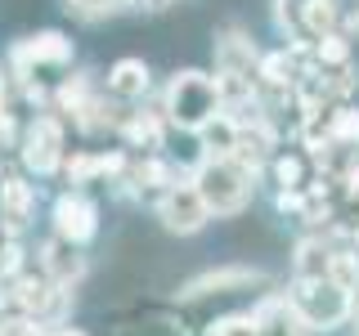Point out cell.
Masks as SVG:
<instances>
[{
	"label": "cell",
	"instance_id": "cell-1",
	"mask_svg": "<svg viewBox=\"0 0 359 336\" xmlns=\"http://www.w3.org/2000/svg\"><path fill=\"white\" fill-rule=\"evenodd\" d=\"M76 59V45L63 31H32V36H18L9 45V81H14L32 104H45L63 81L67 67Z\"/></svg>",
	"mask_w": 359,
	"mask_h": 336
},
{
	"label": "cell",
	"instance_id": "cell-2",
	"mask_svg": "<svg viewBox=\"0 0 359 336\" xmlns=\"http://www.w3.org/2000/svg\"><path fill=\"white\" fill-rule=\"evenodd\" d=\"M224 104H220V85L216 76L198 72V67H180L171 72V81L162 90V121L166 130H184V134H198L211 117H220Z\"/></svg>",
	"mask_w": 359,
	"mask_h": 336
},
{
	"label": "cell",
	"instance_id": "cell-3",
	"mask_svg": "<svg viewBox=\"0 0 359 336\" xmlns=\"http://www.w3.org/2000/svg\"><path fill=\"white\" fill-rule=\"evenodd\" d=\"M189 184L198 188V197L207 202L211 216H224V220L243 216L247 202L256 197V175L238 166L233 157H202L194 175H189Z\"/></svg>",
	"mask_w": 359,
	"mask_h": 336
},
{
	"label": "cell",
	"instance_id": "cell-4",
	"mask_svg": "<svg viewBox=\"0 0 359 336\" xmlns=\"http://www.w3.org/2000/svg\"><path fill=\"white\" fill-rule=\"evenodd\" d=\"M283 300H287V309L297 314V323L306 332H337L355 309V296L346 287H337L332 278H319V283H287Z\"/></svg>",
	"mask_w": 359,
	"mask_h": 336
},
{
	"label": "cell",
	"instance_id": "cell-5",
	"mask_svg": "<svg viewBox=\"0 0 359 336\" xmlns=\"http://www.w3.org/2000/svg\"><path fill=\"white\" fill-rule=\"evenodd\" d=\"M18 157H22V166H27V175H36V179L59 175L63 162H67L63 117H54V112H36L32 126L22 130V139H18Z\"/></svg>",
	"mask_w": 359,
	"mask_h": 336
},
{
	"label": "cell",
	"instance_id": "cell-6",
	"mask_svg": "<svg viewBox=\"0 0 359 336\" xmlns=\"http://www.w3.org/2000/svg\"><path fill=\"white\" fill-rule=\"evenodd\" d=\"M269 278L261 269H247V265H224V269H207V274L189 278V283L175 287V300H211V296H238V291H252V287H265Z\"/></svg>",
	"mask_w": 359,
	"mask_h": 336
},
{
	"label": "cell",
	"instance_id": "cell-7",
	"mask_svg": "<svg viewBox=\"0 0 359 336\" xmlns=\"http://www.w3.org/2000/svg\"><path fill=\"white\" fill-rule=\"evenodd\" d=\"M216 81H243V85H256V72H261V50L252 45L243 27H224L216 31Z\"/></svg>",
	"mask_w": 359,
	"mask_h": 336
},
{
	"label": "cell",
	"instance_id": "cell-8",
	"mask_svg": "<svg viewBox=\"0 0 359 336\" xmlns=\"http://www.w3.org/2000/svg\"><path fill=\"white\" fill-rule=\"evenodd\" d=\"M157 220H162L166 233H180V238H189V233H198L202 224L211 220L207 202L198 197V188L189 184V179H180V184H171L166 193H157Z\"/></svg>",
	"mask_w": 359,
	"mask_h": 336
},
{
	"label": "cell",
	"instance_id": "cell-9",
	"mask_svg": "<svg viewBox=\"0 0 359 336\" xmlns=\"http://www.w3.org/2000/svg\"><path fill=\"white\" fill-rule=\"evenodd\" d=\"M50 224H54V238H63V242H72V246L86 251V242L99 238V206L86 193L67 188V193L50 206Z\"/></svg>",
	"mask_w": 359,
	"mask_h": 336
},
{
	"label": "cell",
	"instance_id": "cell-10",
	"mask_svg": "<svg viewBox=\"0 0 359 336\" xmlns=\"http://www.w3.org/2000/svg\"><path fill=\"white\" fill-rule=\"evenodd\" d=\"M86 255H81V246H72V242H63V238H45L41 242V274L50 278L54 287H63V291H72L76 283L86 278Z\"/></svg>",
	"mask_w": 359,
	"mask_h": 336
},
{
	"label": "cell",
	"instance_id": "cell-11",
	"mask_svg": "<svg viewBox=\"0 0 359 336\" xmlns=\"http://www.w3.org/2000/svg\"><path fill=\"white\" fill-rule=\"evenodd\" d=\"M153 90V67L144 59H117L104 76V99L112 104H140Z\"/></svg>",
	"mask_w": 359,
	"mask_h": 336
},
{
	"label": "cell",
	"instance_id": "cell-12",
	"mask_svg": "<svg viewBox=\"0 0 359 336\" xmlns=\"http://www.w3.org/2000/svg\"><path fill=\"white\" fill-rule=\"evenodd\" d=\"M32 216H36V188L18 175H5L0 179V229H5L9 238H18L32 224Z\"/></svg>",
	"mask_w": 359,
	"mask_h": 336
},
{
	"label": "cell",
	"instance_id": "cell-13",
	"mask_svg": "<svg viewBox=\"0 0 359 336\" xmlns=\"http://www.w3.org/2000/svg\"><path fill=\"white\" fill-rule=\"evenodd\" d=\"M117 134L130 144V148H144V157H157V153L166 148V121H162V112H126Z\"/></svg>",
	"mask_w": 359,
	"mask_h": 336
},
{
	"label": "cell",
	"instance_id": "cell-14",
	"mask_svg": "<svg viewBox=\"0 0 359 336\" xmlns=\"http://www.w3.org/2000/svg\"><path fill=\"white\" fill-rule=\"evenodd\" d=\"M332 274V246L323 238H301L292 251V283H319Z\"/></svg>",
	"mask_w": 359,
	"mask_h": 336
},
{
	"label": "cell",
	"instance_id": "cell-15",
	"mask_svg": "<svg viewBox=\"0 0 359 336\" xmlns=\"http://www.w3.org/2000/svg\"><path fill=\"white\" fill-rule=\"evenodd\" d=\"M252 318H256V328H261V336H306V328L297 323V314L287 309L283 291H269L261 305L252 309Z\"/></svg>",
	"mask_w": 359,
	"mask_h": 336
},
{
	"label": "cell",
	"instance_id": "cell-16",
	"mask_svg": "<svg viewBox=\"0 0 359 336\" xmlns=\"http://www.w3.org/2000/svg\"><path fill=\"white\" fill-rule=\"evenodd\" d=\"M198 144H202V157H233V148H238V121H233L229 112L211 117L207 126L198 130Z\"/></svg>",
	"mask_w": 359,
	"mask_h": 336
},
{
	"label": "cell",
	"instance_id": "cell-17",
	"mask_svg": "<svg viewBox=\"0 0 359 336\" xmlns=\"http://www.w3.org/2000/svg\"><path fill=\"white\" fill-rule=\"evenodd\" d=\"M274 179H278V193H306V175H310V157L306 153H278L274 162Z\"/></svg>",
	"mask_w": 359,
	"mask_h": 336
},
{
	"label": "cell",
	"instance_id": "cell-18",
	"mask_svg": "<svg viewBox=\"0 0 359 336\" xmlns=\"http://www.w3.org/2000/svg\"><path fill=\"white\" fill-rule=\"evenodd\" d=\"M323 130H328V144H341V148H355L359 153V108H328V121H323Z\"/></svg>",
	"mask_w": 359,
	"mask_h": 336
},
{
	"label": "cell",
	"instance_id": "cell-19",
	"mask_svg": "<svg viewBox=\"0 0 359 336\" xmlns=\"http://www.w3.org/2000/svg\"><path fill=\"white\" fill-rule=\"evenodd\" d=\"M207 336H261L252 314H220L216 323H207Z\"/></svg>",
	"mask_w": 359,
	"mask_h": 336
},
{
	"label": "cell",
	"instance_id": "cell-20",
	"mask_svg": "<svg viewBox=\"0 0 359 336\" xmlns=\"http://www.w3.org/2000/svg\"><path fill=\"white\" fill-rule=\"evenodd\" d=\"M341 41H346V72H351V81L359 85V9H355L351 18H346Z\"/></svg>",
	"mask_w": 359,
	"mask_h": 336
},
{
	"label": "cell",
	"instance_id": "cell-21",
	"mask_svg": "<svg viewBox=\"0 0 359 336\" xmlns=\"http://www.w3.org/2000/svg\"><path fill=\"white\" fill-rule=\"evenodd\" d=\"M72 14H81V18H104V14H112V9H121L126 0H63Z\"/></svg>",
	"mask_w": 359,
	"mask_h": 336
},
{
	"label": "cell",
	"instance_id": "cell-22",
	"mask_svg": "<svg viewBox=\"0 0 359 336\" xmlns=\"http://www.w3.org/2000/svg\"><path fill=\"white\" fill-rule=\"evenodd\" d=\"M126 5H140V9H175L180 0H126Z\"/></svg>",
	"mask_w": 359,
	"mask_h": 336
},
{
	"label": "cell",
	"instance_id": "cell-23",
	"mask_svg": "<svg viewBox=\"0 0 359 336\" xmlns=\"http://www.w3.org/2000/svg\"><path fill=\"white\" fill-rule=\"evenodd\" d=\"M50 336H86V332H72V328H63V332H50Z\"/></svg>",
	"mask_w": 359,
	"mask_h": 336
}]
</instances>
